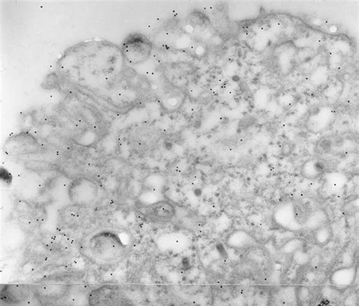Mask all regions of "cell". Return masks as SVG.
Wrapping results in <instances>:
<instances>
[{
  "label": "cell",
  "mask_w": 359,
  "mask_h": 306,
  "mask_svg": "<svg viewBox=\"0 0 359 306\" xmlns=\"http://www.w3.org/2000/svg\"><path fill=\"white\" fill-rule=\"evenodd\" d=\"M88 249L95 261L104 264L119 262L127 252V246L119 236L109 231L94 234L89 240Z\"/></svg>",
  "instance_id": "cell-1"
},
{
  "label": "cell",
  "mask_w": 359,
  "mask_h": 306,
  "mask_svg": "<svg viewBox=\"0 0 359 306\" xmlns=\"http://www.w3.org/2000/svg\"><path fill=\"white\" fill-rule=\"evenodd\" d=\"M99 189L94 180L80 177L71 181L68 186V196L73 206L87 208L93 206L99 197Z\"/></svg>",
  "instance_id": "cell-2"
},
{
  "label": "cell",
  "mask_w": 359,
  "mask_h": 306,
  "mask_svg": "<svg viewBox=\"0 0 359 306\" xmlns=\"http://www.w3.org/2000/svg\"><path fill=\"white\" fill-rule=\"evenodd\" d=\"M153 45L146 36L132 34L124 40L121 47V55L127 63L139 65L149 60Z\"/></svg>",
  "instance_id": "cell-3"
},
{
  "label": "cell",
  "mask_w": 359,
  "mask_h": 306,
  "mask_svg": "<svg viewBox=\"0 0 359 306\" xmlns=\"http://www.w3.org/2000/svg\"><path fill=\"white\" fill-rule=\"evenodd\" d=\"M38 148V139L28 132H22L9 138L4 149L11 157H19L34 152Z\"/></svg>",
  "instance_id": "cell-4"
},
{
  "label": "cell",
  "mask_w": 359,
  "mask_h": 306,
  "mask_svg": "<svg viewBox=\"0 0 359 306\" xmlns=\"http://www.w3.org/2000/svg\"><path fill=\"white\" fill-rule=\"evenodd\" d=\"M143 215L151 222L167 224L176 215L174 205L168 200H161L143 208Z\"/></svg>",
  "instance_id": "cell-5"
},
{
  "label": "cell",
  "mask_w": 359,
  "mask_h": 306,
  "mask_svg": "<svg viewBox=\"0 0 359 306\" xmlns=\"http://www.w3.org/2000/svg\"><path fill=\"white\" fill-rule=\"evenodd\" d=\"M225 244L233 250L246 252L260 246L259 240L253 234L242 228L231 231L225 237Z\"/></svg>",
  "instance_id": "cell-6"
},
{
  "label": "cell",
  "mask_w": 359,
  "mask_h": 306,
  "mask_svg": "<svg viewBox=\"0 0 359 306\" xmlns=\"http://www.w3.org/2000/svg\"><path fill=\"white\" fill-rule=\"evenodd\" d=\"M267 306H299L297 286L280 285L270 290Z\"/></svg>",
  "instance_id": "cell-7"
},
{
  "label": "cell",
  "mask_w": 359,
  "mask_h": 306,
  "mask_svg": "<svg viewBox=\"0 0 359 306\" xmlns=\"http://www.w3.org/2000/svg\"><path fill=\"white\" fill-rule=\"evenodd\" d=\"M273 219L279 227L290 232H298L302 230L296 219L293 202L283 203L279 206L274 212Z\"/></svg>",
  "instance_id": "cell-8"
},
{
  "label": "cell",
  "mask_w": 359,
  "mask_h": 306,
  "mask_svg": "<svg viewBox=\"0 0 359 306\" xmlns=\"http://www.w3.org/2000/svg\"><path fill=\"white\" fill-rule=\"evenodd\" d=\"M357 274V264L338 267L329 276V283L330 286L344 292L354 284Z\"/></svg>",
  "instance_id": "cell-9"
},
{
  "label": "cell",
  "mask_w": 359,
  "mask_h": 306,
  "mask_svg": "<svg viewBox=\"0 0 359 306\" xmlns=\"http://www.w3.org/2000/svg\"><path fill=\"white\" fill-rule=\"evenodd\" d=\"M326 166L321 160L317 159H310L306 160L301 166V175L304 178L310 181H314L324 175Z\"/></svg>",
  "instance_id": "cell-10"
},
{
  "label": "cell",
  "mask_w": 359,
  "mask_h": 306,
  "mask_svg": "<svg viewBox=\"0 0 359 306\" xmlns=\"http://www.w3.org/2000/svg\"><path fill=\"white\" fill-rule=\"evenodd\" d=\"M3 298L8 302H19L28 297L30 289L25 285H5L1 289Z\"/></svg>",
  "instance_id": "cell-11"
},
{
  "label": "cell",
  "mask_w": 359,
  "mask_h": 306,
  "mask_svg": "<svg viewBox=\"0 0 359 306\" xmlns=\"http://www.w3.org/2000/svg\"><path fill=\"white\" fill-rule=\"evenodd\" d=\"M329 221L330 218L327 211L323 208H317L314 210H311L304 229L313 232L317 229L329 224Z\"/></svg>",
  "instance_id": "cell-12"
},
{
  "label": "cell",
  "mask_w": 359,
  "mask_h": 306,
  "mask_svg": "<svg viewBox=\"0 0 359 306\" xmlns=\"http://www.w3.org/2000/svg\"><path fill=\"white\" fill-rule=\"evenodd\" d=\"M312 234L314 243L320 247L327 246L333 240V228L330 223L313 231Z\"/></svg>",
  "instance_id": "cell-13"
},
{
  "label": "cell",
  "mask_w": 359,
  "mask_h": 306,
  "mask_svg": "<svg viewBox=\"0 0 359 306\" xmlns=\"http://www.w3.org/2000/svg\"><path fill=\"white\" fill-rule=\"evenodd\" d=\"M305 246V241L303 239L299 238V237H293L283 243L280 247V252L283 255L293 256L296 252L304 249Z\"/></svg>",
  "instance_id": "cell-14"
},
{
  "label": "cell",
  "mask_w": 359,
  "mask_h": 306,
  "mask_svg": "<svg viewBox=\"0 0 359 306\" xmlns=\"http://www.w3.org/2000/svg\"><path fill=\"white\" fill-rule=\"evenodd\" d=\"M299 306H310L314 298L312 289L307 286H297Z\"/></svg>",
  "instance_id": "cell-15"
},
{
  "label": "cell",
  "mask_w": 359,
  "mask_h": 306,
  "mask_svg": "<svg viewBox=\"0 0 359 306\" xmlns=\"http://www.w3.org/2000/svg\"><path fill=\"white\" fill-rule=\"evenodd\" d=\"M342 293L343 292L338 290L337 289L333 287L330 285L324 286L320 291V294L323 297V299L324 301H329V302H336V301H339L341 299Z\"/></svg>",
  "instance_id": "cell-16"
},
{
  "label": "cell",
  "mask_w": 359,
  "mask_h": 306,
  "mask_svg": "<svg viewBox=\"0 0 359 306\" xmlns=\"http://www.w3.org/2000/svg\"><path fill=\"white\" fill-rule=\"evenodd\" d=\"M345 182L346 178L339 173L332 174L327 178V185L334 191L342 189L345 186Z\"/></svg>",
  "instance_id": "cell-17"
},
{
  "label": "cell",
  "mask_w": 359,
  "mask_h": 306,
  "mask_svg": "<svg viewBox=\"0 0 359 306\" xmlns=\"http://www.w3.org/2000/svg\"><path fill=\"white\" fill-rule=\"evenodd\" d=\"M357 209H358V202L356 201L355 203V200H354L348 202L344 206L343 211L347 215H351L356 213L357 212Z\"/></svg>",
  "instance_id": "cell-18"
},
{
  "label": "cell",
  "mask_w": 359,
  "mask_h": 306,
  "mask_svg": "<svg viewBox=\"0 0 359 306\" xmlns=\"http://www.w3.org/2000/svg\"><path fill=\"white\" fill-rule=\"evenodd\" d=\"M342 303L345 306H357V296L355 292L350 293L342 299Z\"/></svg>",
  "instance_id": "cell-19"
},
{
  "label": "cell",
  "mask_w": 359,
  "mask_h": 306,
  "mask_svg": "<svg viewBox=\"0 0 359 306\" xmlns=\"http://www.w3.org/2000/svg\"><path fill=\"white\" fill-rule=\"evenodd\" d=\"M292 150H293V148H292L291 145H290V143L284 144V145H283V152L285 156H290Z\"/></svg>",
  "instance_id": "cell-20"
},
{
  "label": "cell",
  "mask_w": 359,
  "mask_h": 306,
  "mask_svg": "<svg viewBox=\"0 0 359 306\" xmlns=\"http://www.w3.org/2000/svg\"><path fill=\"white\" fill-rule=\"evenodd\" d=\"M49 77H50V79H51V81H57V77H56V75H55V74H53H53H52L51 75L49 76ZM47 79H48V80H47V87H53V85H52V84H50V83L49 82V81H50V79H49V78H47ZM53 84H54V82H53Z\"/></svg>",
  "instance_id": "cell-21"
}]
</instances>
